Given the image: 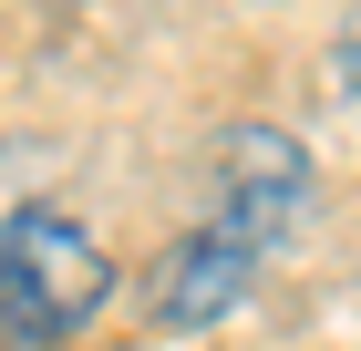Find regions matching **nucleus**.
I'll use <instances>...</instances> for the list:
<instances>
[{
    "instance_id": "nucleus-1",
    "label": "nucleus",
    "mask_w": 361,
    "mask_h": 351,
    "mask_svg": "<svg viewBox=\"0 0 361 351\" xmlns=\"http://www.w3.org/2000/svg\"><path fill=\"white\" fill-rule=\"evenodd\" d=\"M300 196H310V155H300V135H279V124H238V135L217 145V207L196 217L166 258H155L145 310H155L166 331H207V321H227V310L258 290V269L279 258V238L300 227Z\"/></svg>"
},
{
    "instance_id": "nucleus-2",
    "label": "nucleus",
    "mask_w": 361,
    "mask_h": 351,
    "mask_svg": "<svg viewBox=\"0 0 361 351\" xmlns=\"http://www.w3.org/2000/svg\"><path fill=\"white\" fill-rule=\"evenodd\" d=\"M114 299V258L93 248L83 217L21 207L0 217V351H62Z\"/></svg>"
},
{
    "instance_id": "nucleus-3",
    "label": "nucleus",
    "mask_w": 361,
    "mask_h": 351,
    "mask_svg": "<svg viewBox=\"0 0 361 351\" xmlns=\"http://www.w3.org/2000/svg\"><path fill=\"white\" fill-rule=\"evenodd\" d=\"M331 73H341V83H351V93H361V21L341 31V52H331Z\"/></svg>"
}]
</instances>
